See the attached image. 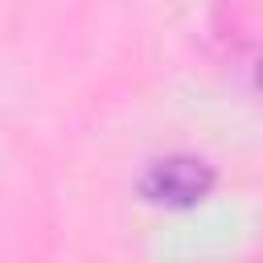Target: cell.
Masks as SVG:
<instances>
[{
  "label": "cell",
  "mask_w": 263,
  "mask_h": 263,
  "mask_svg": "<svg viewBox=\"0 0 263 263\" xmlns=\"http://www.w3.org/2000/svg\"><path fill=\"white\" fill-rule=\"evenodd\" d=\"M218 189V168L197 152H164L144 164L136 193L160 210H193Z\"/></svg>",
  "instance_id": "1"
},
{
  "label": "cell",
  "mask_w": 263,
  "mask_h": 263,
  "mask_svg": "<svg viewBox=\"0 0 263 263\" xmlns=\"http://www.w3.org/2000/svg\"><path fill=\"white\" fill-rule=\"evenodd\" d=\"M251 82H255V95L263 99V58H259V66H255V78H251Z\"/></svg>",
  "instance_id": "2"
}]
</instances>
